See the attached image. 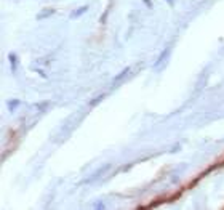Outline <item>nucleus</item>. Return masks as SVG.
I'll use <instances>...</instances> for the list:
<instances>
[{
	"label": "nucleus",
	"mask_w": 224,
	"mask_h": 210,
	"mask_svg": "<svg viewBox=\"0 0 224 210\" xmlns=\"http://www.w3.org/2000/svg\"><path fill=\"white\" fill-rule=\"evenodd\" d=\"M8 58H10V63H11V71L15 72V71H16V55H15V53H11Z\"/></svg>",
	"instance_id": "obj_3"
},
{
	"label": "nucleus",
	"mask_w": 224,
	"mask_h": 210,
	"mask_svg": "<svg viewBox=\"0 0 224 210\" xmlns=\"http://www.w3.org/2000/svg\"><path fill=\"white\" fill-rule=\"evenodd\" d=\"M170 50H171V48H170V47H167V48H165V52H163V53H162V55H160V56H158V59H157V61H155V64H154V66H155V67H157V66H158V64H160V63H162V61H165V59H167V56L170 55Z\"/></svg>",
	"instance_id": "obj_1"
},
{
	"label": "nucleus",
	"mask_w": 224,
	"mask_h": 210,
	"mask_svg": "<svg viewBox=\"0 0 224 210\" xmlns=\"http://www.w3.org/2000/svg\"><path fill=\"white\" fill-rule=\"evenodd\" d=\"M128 72H130V67H127V69H123V71H122L120 74H118V76H115V79H114V85H117V83L120 82V80L123 79V77L127 76Z\"/></svg>",
	"instance_id": "obj_2"
},
{
	"label": "nucleus",
	"mask_w": 224,
	"mask_h": 210,
	"mask_svg": "<svg viewBox=\"0 0 224 210\" xmlns=\"http://www.w3.org/2000/svg\"><path fill=\"white\" fill-rule=\"evenodd\" d=\"M168 3H170V5H173V0H168Z\"/></svg>",
	"instance_id": "obj_7"
},
{
	"label": "nucleus",
	"mask_w": 224,
	"mask_h": 210,
	"mask_svg": "<svg viewBox=\"0 0 224 210\" xmlns=\"http://www.w3.org/2000/svg\"><path fill=\"white\" fill-rule=\"evenodd\" d=\"M18 104H19V101H13V103H11V106H10V109H15V106H18Z\"/></svg>",
	"instance_id": "obj_6"
},
{
	"label": "nucleus",
	"mask_w": 224,
	"mask_h": 210,
	"mask_svg": "<svg viewBox=\"0 0 224 210\" xmlns=\"http://www.w3.org/2000/svg\"><path fill=\"white\" fill-rule=\"evenodd\" d=\"M51 13H53V10H48V11H43V13H40V15L37 16V18H39V19H43V18H45V16H50V15H51Z\"/></svg>",
	"instance_id": "obj_5"
},
{
	"label": "nucleus",
	"mask_w": 224,
	"mask_h": 210,
	"mask_svg": "<svg viewBox=\"0 0 224 210\" xmlns=\"http://www.w3.org/2000/svg\"><path fill=\"white\" fill-rule=\"evenodd\" d=\"M87 10H88V6H82V8H80V10H77L75 13H72V15H70V16H72V18H79V16L82 15V13H85V11H87Z\"/></svg>",
	"instance_id": "obj_4"
}]
</instances>
